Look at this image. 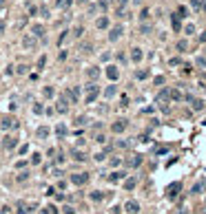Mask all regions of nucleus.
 I'll list each match as a JSON object with an SVG mask.
<instances>
[{"label":"nucleus","mask_w":206,"mask_h":214,"mask_svg":"<svg viewBox=\"0 0 206 214\" xmlns=\"http://www.w3.org/2000/svg\"><path fill=\"white\" fill-rule=\"evenodd\" d=\"M73 159H78V161H82V159H84V152H73Z\"/></svg>","instance_id":"17"},{"label":"nucleus","mask_w":206,"mask_h":214,"mask_svg":"<svg viewBox=\"0 0 206 214\" xmlns=\"http://www.w3.org/2000/svg\"><path fill=\"white\" fill-rule=\"evenodd\" d=\"M122 31H124V27H122V24H118V27H113V29L109 31V40H111V42H115V40L120 38V35H122Z\"/></svg>","instance_id":"1"},{"label":"nucleus","mask_w":206,"mask_h":214,"mask_svg":"<svg viewBox=\"0 0 206 214\" xmlns=\"http://www.w3.org/2000/svg\"><path fill=\"white\" fill-rule=\"evenodd\" d=\"M131 60H133V62H140V60H142V49L133 46V49H131Z\"/></svg>","instance_id":"2"},{"label":"nucleus","mask_w":206,"mask_h":214,"mask_svg":"<svg viewBox=\"0 0 206 214\" xmlns=\"http://www.w3.org/2000/svg\"><path fill=\"white\" fill-rule=\"evenodd\" d=\"M113 95H115V88H113V86L107 88V97H113Z\"/></svg>","instance_id":"19"},{"label":"nucleus","mask_w":206,"mask_h":214,"mask_svg":"<svg viewBox=\"0 0 206 214\" xmlns=\"http://www.w3.org/2000/svg\"><path fill=\"white\" fill-rule=\"evenodd\" d=\"M5 128H9V126H13V119H5V124H2Z\"/></svg>","instance_id":"20"},{"label":"nucleus","mask_w":206,"mask_h":214,"mask_svg":"<svg viewBox=\"0 0 206 214\" xmlns=\"http://www.w3.org/2000/svg\"><path fill=\"white\" fill-rule=\"evenodd\" d=\"M87 179H89L87 174H73V183H78V185H80V183H84Z\"/></svg>","instance_id":"7"},{"label":"nucleus","mask_w":206,"mask_h":214,"mask_svg":"<svg viewBox=\"0 0 206 214\" xmlns=\"http://www.w3.org/2000/svg\"><path fill=\"white\" fill-rule=\"evenodd\" d=\"M124 172H115V174H111V181H118V179H122Z\"/></svg>","instance_id":"14"},{"label":"nucleus","mask_w":206,"mask_h":214,"mask_svg":"<svg viewBox=\"0 0 206 214\" xmlns=\"http://www.w3.org/2000/svg\"><path fill=\"white\" fill-rule=\"evenodd\" d=\"M126 210H129V212H137V210H140V205L131 201V203H126Z\"/></svg>","instance_id":"10"},{"label":"nucleus","mask_w":206,"mask_h":214,"mask_svg":"<svg viewBox=\"0 0 206 214\" xmlns=\"http://www.w3.org/2000/svg\"><path fill=\"white\" fill-rule=\"evenodd\" d=\"M33 33H36V35H42L44 29H42V27H33Z\"/></svg>","instance_id":"16"},{"label":"nucleus","mask_w":206,"mask_h":214,"mask_svg":"<svg viewBox=\"0 0 206 214\" xmlns=\"http://www.w3.org/2000/svg\"><path fill=\"white\" fill-rule=\"evenodd\" d=\"M186 49H189V42H186V40H180V42H177V51H186Z\"/></svg>","instance_id":"8"},{"label":"nucleus","mask_w":206,"mask_h":214,"mask_svg":"<svg viewBox=\"0 0 206 214\" xmlns=\"http://www.w3.org/2000/svg\"><path fill=\"white\" fill-rule=\"evenodd\" d=\"M78 2H87V0H78Z\"/></svg>","instance_id":"22"},{"label":"nucleus","mask_w":206,"mask_h":214,"mask_svg":"<svg viewBox=\"0 0 206 214\" xmlns=\"http://www.w3.org/2000/svg\"><path fill=\"white\" fill-rule=\"evenodd\" d=\"M204 185H206V183H197V185H193V194H200Z\"/></svg>","instance_id":"13"},{"label":"nucleus","mask_w":206,"mask_h":214,"mask_svg":"<svg viewBox=\"0 0 206 214\" xmlns=\"http://www.w3.org/2000/svg\"><path fill=\"white\" fill-rule=\"evenodd\" d=\"M184 33H186V35H193V33H195V24H186V27H184Z\"/></svg>","instance_id":"9"},{"label":"nucleus","mask_w":206,"mask_h":214,"mask_svg":"<svg viewBox=\"0 0 206 214\" xmlns=\"http://www.w3.org/2000/svg\"><path fill=\"white\" fill-rule=\"evenodd\" d=\"M89 77H98V69H96V66H91V71H89Z\"/></svg>","instance_id":"15"},{"label":"nucleus","mask_w":206,"mask_h":214,"mask_svg":"<svg viewBox=\"0 0 206 214\" xmlns=\"http://www.w3.org/2000/svg\"><path fill=\"white\" fill-rule=\"evenodd\" d=\"M135 77H137V80H146V77H148V71H137Z\"/></svg>","instance_id":"11"},{"label":"nucleus","mask_w":206,"mask_h":214,"mask_svg":"<svg viewBox=\"0 0 206 214\" xmlns=\"http://www.w3.org/2000/svg\"><path fill=\"white\" fill-rule=\"evenodd\" d=\"M107 75H109V80H118V66H107Z\"/></svg>","instance_id":"4"},{"label":"nucleus","mask_w":206,"mask_h":214,"mask_svg":"<svg viewBox=\"0 0 206 214\" xmlns=\"http://www.w3.org/2000/svg\"><path fill=\"white\" fill-rule=\"evenodd\" d=\"M140 163H142V157H140V155H135L133 159H131V166H140Z\"/></svg>","instance_id":"12"},{"label":"nucleus","mask_w":206,"mask_h":214,"mask_svg":"<svg viewBox=\"0 0 206 214\" xmlns=\"http://www.w3.org/2000/svg\"><path fill=\"white\" fill-rule=\"evenodd\" d=\"M0 5H2V0H0Z\"/></svg>","instance_id":"24"},{"label":"nucleus","mask_w":206,"mask_h":214,"mask_svg":"<svg viewBox=\"0 0 206 214\" xmlns=\"http://www.w3.org/2000/svg\"><path fill=\"white\" fill-rule=\"evenodd\" d=\"M200 40H202V42H206V31H204V33L200 35Z\"/></svg>","instance_id":"21"},{"label":"nucleus","mask_w":206,"mask_h":214,"mask_svg":"<svg viewBox=\"0 0 206 214\" xmlns=\"http://www.w3.org/2000/svg\"><path fill=\"white\" fill-rule=\"evenodd\" d=\"M124 128H126V119H120V122L113 124V133H122Z\"/></svg>","instance_id":"3"},{"label":"nucleus","mask_w":206,"mask_h":214,"mask_svg":"<svg viewBox=\"0 0 206 214\" xmlns=\"http://www.w3.org/2000/svg\"><path fill=\"white\" fill-rule=\"evenodd\" d=\"M96 27H98V29H107V27H109V18H104V16H102V18H98Z\"/></svg>","instance_id":"6"},{"label":"nucleus","mask_w":206,"mask_h":214,"mask_svg":"<svg viewBox=\"0 0 206 214\" xmlns=\"http://www.w3.org/2000/svg\"><path fill=\"white\" fill-rule=\"evenodd\" d=\"M124 185H126V188L131 190V188H133V185H135V179H126V183H124Z\"/></svg>","instance_id":"18"},{"label":"nucleus","mask_w":206,"mask_h":214,"mask_svg":"<svg viewBox=\"0 0 206 214\" xmlns=\"http://www.w3.org/2000/svg\"><path fill=\"white\" fill-rule=\"evenodd\" d=\"M204 208H206V203H204ZM204 212H206V210H204Z\"/></svg>","instance_id":"23"},{"label":"nucleus","mask_w":206,"mask_h":214,"mask_svg":"<svg viewBox=\"0 0 206 214\" xmlns=\"http://www.w3.org/2000/svg\"><path fill=\"white\" fill-rule=\"evenodd\" d=\"M180 188H182L180 183H173V185H168V197H171V199H175V197H177V190H180Z\"/></svg>","instance_id":"5"}]
</instances>
